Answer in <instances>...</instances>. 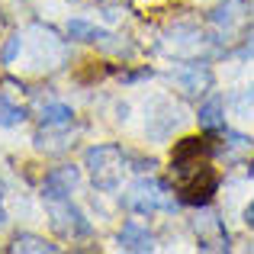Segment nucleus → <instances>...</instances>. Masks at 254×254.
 Segmentation results:
<instances>
[{
	"label": "nucleus",
	"mask_w": 254,
	"mask_h": 254,
	"mask_svg": "<svg viewBox=\"0 0 254 254\" xmlns=\"http://www.w3.org/2000/svg\"><path fill=\"white\" fill-rule=\"evenodd\" d=\"M206 151L209 148L199 138H184L180 148L174 151L171 177L187 203H206L212 196V190H216V171L206 161Z\"/></svg>",
	"instance_id": "f257e3e1"
},
{
	"label": "nucleus",
	"mask_w": 254,
	"mask_h": 254,
	"mask_svg": "<svg viewBox=\"0 0 254 254\" xmlns=\"http://www.w3.org/2000/svg\"><path fill=\"white\" fill-rule=\"evenodd\" d=\"M123 164H126V155L116 145H93L84 155V168L90 171V180L100 190H116L119 177H123Z\"/></svg>",
	"instance_id": "f03ea898"
},
{
	"label": "nucleus",
	"mask_w": 254,
	"mask_h": 254,
	"mask_svg": "<svg viewBox=\"0 0 254 254\" xmlns=\"http://www.w3.org/2000/svg\"><path fill=\"white\" fill-rule=\"evenodd\" d=\"M123 203L129 206L132 212H142V216H148V212H158V209H174V196L168 193V187L161 184V180L155 177H138L135 184L126 190Z\"/></svg>",
	"instance_id": "7ed1b4c3"
},
{
	"label": "nucleus",
	"mask_w": 254,
	"mask_h": 254,
	"mask_svg": "<svg viewBox=\"0 0 254 254\" xmlns=\"http://www.w3.org/2000/svg\"><path fill=\"white\" fill-rule=\"evenodd\" d=\"M49 203V219H52V229L58 232L62 238H87L90 235V222L84 219V212L71 203V196L62 199H45Z\"/></svg>",
	"instance_id": "20e7f679"
},
{
	"label": "nucleus",
	"mask_w": 254,
	"mask_h": 254,
	"mask_svg": "<svg viewBox=\"0 0 254 254\" xmlns=\"http://www.w3.org/2000/svg\"><path fill=\"white\" fill-rule=\"evenodd\" d=\"M74 187H77V168H55L42 184V196L45 199H62V196H71Z\"/></svg>",
	"instance_id": "39448f33"
},
{
	"label": "nucleus",
	"mask_w": 254,
	"mask_h": 254,
	"mask_svg": "<svg viewBox=\"0 0 254 254\" xmlns=\"http://www.w3.org/2000/svg\"><path fill=\"white\" fill-rule=\"evenodd\" d=\"M119 248L123 251H151L155 248V238H151V232L145 229L142 222H126L123 229H119Z\"/></svg>",
	"instance_id": "423d86ee"
},
{
	"label": "nucleus",
	"mask_w": 254,
	"mask_h": 254,
	"mask_svg": "<svg viewBox=\"0 0 254 254\" xmlns=\"http://www.w3.org/2000/svg\"><path fill=\"white\" fill-rule=\"evenodd\" d=\"M174 81L184 87L187 93H199V90H206V87H209L212 74H209V68H206L203 62H190V64H184V68L174 74Z\"/></svg>",
	"instance_id": "0eeeda50"
},
{
	"label": "nucleus",
	"mask_w": 254,
	"mask_h": 254,
	"mask_svg": "<svg viewBox=\"0 0 254 254\" xmlns=\"http://www.w3.org/2000/svg\"><path fill=\"white\" fill-rule=\"evenodd\" d=\"M212 23H216L219 29H225V32L238 29V26L245 23V3L242 0H225V3L212 13Z\"/></svg>",
	"instance_id": "6e6552de"
},
{
	"label": "nucleus",
	"mask_w": 254,
	"mask_h": 254,
	"mask_svg": "<svg viewBox=\"0 0 254 254\" xmlns=\"http://www.w3.org/2000/svg\"><path fill=\"white\" fill-rule=\"evenodd\" d=\"M71 119H74V113H71V106H64V103H45L42 110H39V123H42V129H45V126H62V129H68Z\"/></svg>",
	"instance_id": "1a4fd4ad"
},
{
	"label": "nucleus",
	"mask_w": 254,
	"mask_h": 254,
	"mask_svg": "<svg viewBox=\"0 0 254 254\" xmlns=\"http://www.w3.org/2000/svg\"><path fill=\"white\" fill-rule=\"evenodd\" d=\"M10 251H16V254H52L58 248L52 242H45L42 235H16L13 245H10Z\"/></svg>",
	"instance_id": "9d476101"
},
{
	"label": "nucleus",
	"mask_w": 254,
	"mask_h": 254,
	"mask_svg": "<svg viewBox=\"0 0 254 254\" xmlns=\"http://www.w3.org/2000/svg\"><path fill=\"white\" fill-rule=\"evenodd\" d=\"M199 126L203 129H209V132H219L225 126V119H222V103H219V97H212V100H206L203 106H199Z\"/></svg>",
	"instance_id": "9b49d317"
},
{
	"label": "nucleus",
	"mask_w": 254,
	"mask_h": 254,
	"mask_svg": "<svg viewBox=\"0 0 254 254\" xmlns=\"http://www.w3.org/2000/svg\"><path fill=\"white\" fill-rule=\"evenodd\" d=\"M68 36L77 39V42H100V39H103V29H97V26L87 23V19H71Z\"/></svg>",
	"instance_id": "f8f14e48"
},
{
	"label": "nucleus",
	"mask_w": 254,
	"mask_h": 254,
	"mask_svg": "<svg viewBox=\"0 0 254 254\" xmlns=\"http://www.w3.org/2000/svg\"><path fill=\"white\" fill-rule=\"evenodd\" d=\"M26 119V113H23V106H16V103H10V100L0 93V129H10V126H19Z\"/></svg>",
	"instance_id": "ddd939ff"
},
{
	"label": "nucleus",
	"mask_w": 254,
	"mask_h": 254,
	"mask_svg": "<svg viewBox=\"0 0 254 254\" xmlns=\"http://www.w3.org/2000/svg\"><path fill=\"white\" fill-rule=\"evenodd\" d=\"M19 45H23V42H19V36H10V39H6V45H3V64H10L13 58H16Z\"/></svg>",
	"instance_id": "4468645a"
},
{
	"label": "nucleus",
	"mask_w": 254,
	"mask_h": 254,
	"mask_svg": "<svg viewBox=\"0 0 254 254\" xmlns=\"http://www.w3.org/2000/svg\"><path fill=\"white\" fill-rule=\"evenodd\" d=\"M245 222H248V225H254V203L248 206V209H245Z\"/></svg>",
	"instance_id": "2eb2a0df"
},
{
	"label": "nucleus",
	"mask_w": 254,
	"mask_h": 254,
	"mask_svg": "<svg viewBox=\"0 0 254 254\" xmlns=\"http://www.w3.org/2000/svg\"><path fill=\"white\" fill-rule=\"evenodd\" d=\"M0 222H6V209H3V187H0Z\"/></svg>",
	"instance_id": "dca6fc26"
}]
</instances>
